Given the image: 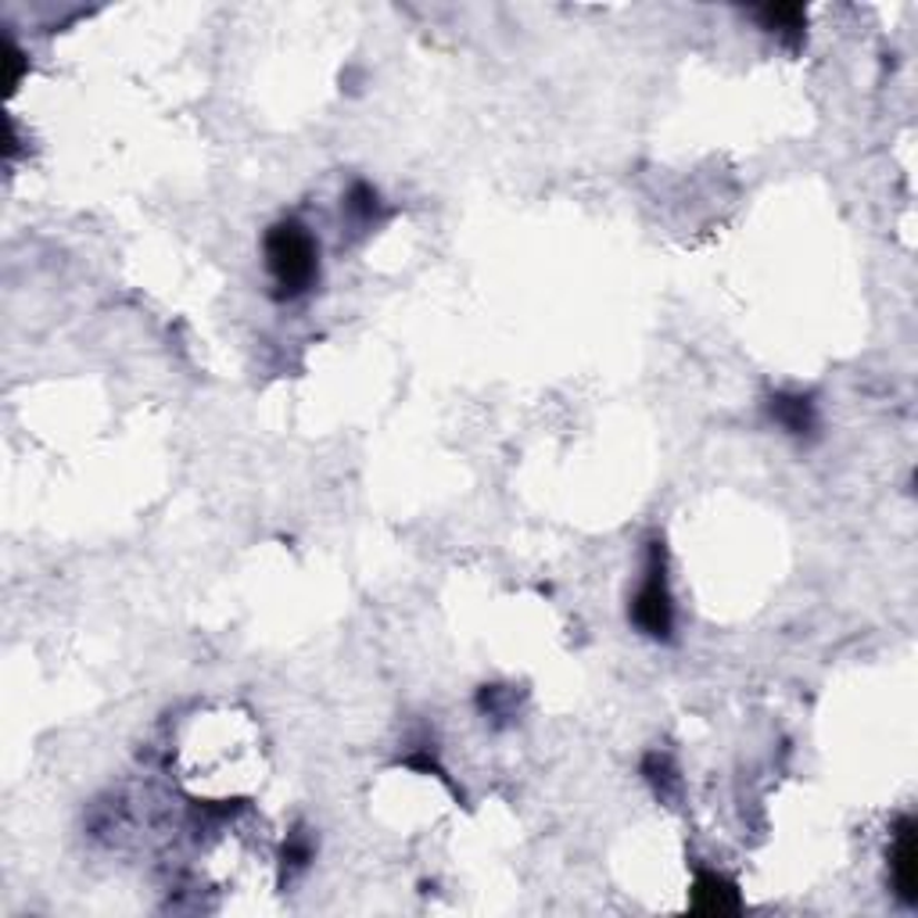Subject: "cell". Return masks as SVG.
<instances>
[{
	"mask_svg": "<svg viewBox=\"0 0 918 918\" xmlns=\"http://www.w3.org/2000/svg\"><path fill=\"white\" fill-rule=\"evenodd\" d=\"M266 269L273 280V298L292 302L302 298L319 277V251L313 234L298 219H280L266 230L263 240Z\"/></svg>",
	"mask_w": 918,
	"mask_h": 918,
	"instance_id": "1",
	"label": "cell"
},
{
	"mask_svg": "<svg viewBox=\"0 0 918 918\" xmlns=\"http://www.w3.org/2000/svg\"><path fill=\"white\" fill-rule=\"evenodd\" d=\"M632 624L642 635L650 639H671L674 628V603H671V589H668V560H664V545L650 542L646 553V574H642V585L632 600Z\"/></svg>",
	"mask_w": 918,
	"mask_h": 918,
	"instance_id": "2",
	"label": "cell"
},
{
	"mask_svg": "<svg viewBox=\"0 0 918 918\" xmlns=\"http://www.w3.org/2000/svg\"><path fill=\"white\" fill-rule=\"evenodd\" d=\"M890 872H894V890L905 905H915L918 897V832L911 818L897 821L894 847H890Z\"/></svg>",
	"mask_w": 918,
	"mask_h": 918,
	"instance_id": "3",
	"label": "cell"
},
{
	"mask_svg": "<svg viewBox=\"0 0 918 918\" xmlns=\"http://www.w3.org/2000/svg\"><path fill=\"white\" fill-rule=\"evenodd\" d=\"M692 908L703 915H724V911H739V894L729 879H721L718 872H703L692 886Z\"/></svg>",
	"mask_w": 918,
	"mask_h": 918,
	"instance_id": "4",
	"label": "cell"
},
{
	"mask_svg": "<svg viewBox=\"0 0 918 918\" xmlns=\"http://www.w3.org/2000/svg\"><path fill=\"white\" fill-rule=\"evenodd\" d=\"M771 416H776V424L793 434V438H803V434H811L818 427L815 402L803 395H776L771 398Z\"/></svg>",
	"mask_w": 918,
	"mask_h": 918,
	"instance_id": "5",
	"label": "cell"
},
{
	"mask_svg": "<svg viewBox=\"0 0 918 918\" xmlns=\"http://www.w3.org/2000/svg\"><path fill=\"white\" fill-rule=\"evenodd\" d=\"M761 22L771 33H782V37H793L800 40L803 33V8H793V4H771L761 11Z\"/></svg>",
	"mask_w": 918,
	"mask_h": 918,
	"instance_id": "6",
	"label": "cell"
},
{
	"mask_svg": "<svg viewBox=\"0 0 918 918\" xmlns=\"http://www.w3.org/2000/svg\"><path fill=\"white\" fill-rule=\"evenodd\" d=\"M345 213L356 219V223H374L377 213H381V198L377 190L369 184H352L348 195H345Z\"/></svg>",
	"mask_w": 918,
	"mask_h": 918,
	"instance_id": "7",
	"label": "cell"
},
{
	"mask_svg": "<svg viewBox=\"0 0 918 918\" xmlns=\"http://www.w3.org/2000/svg\"><path fill=\"white\" fill-rule=\"evenodd\" d=\"M309 858H313V847L305 843L302 836H295V840L284 847V861H287V865H295V868H305V865H309Z\"/></svg>",
	"mask_w": 918,
	"mask_h": 918,
	"instance_id": "8",
	"label": "cell"
},
{
	"mask_svg": "<svg viewBox=\"0 0 918 918\" xmlns=\"http://www.w3.org/2000/svg\"><path fill=\"white\" fill-rule=\"evenodd\" d=\"M4 66H8V87H14V83H19L26 61H22V51H19V47H14L11 40H8V47H4Z\"/></svg>",
	"mask_w": 918,
	"mask_h": 918,
	"instance_id": "9",
	"label": "cell"
}]
</instances>
